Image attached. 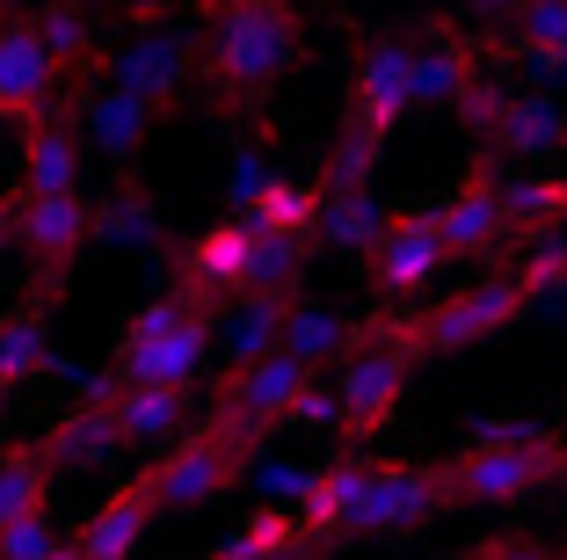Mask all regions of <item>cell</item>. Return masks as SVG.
I'll list each match as a JSON object with an SVG mask.
<instances>
[{"label": "cell", "mask_w": 567, "mask_h": 560, "mask_svg": "<svg viewBox=\"0 0 567 560\" xmlns=\"http://www.w3.org/2000/svg\"><path fill=\"white\" fill-rule=\"evenodd\" d=\"M306 59V16L291 0H197V73L218 110L255 116Z\"/></svg>", "instance_id": "1"}, {"label": "cell", "mask_w": 567, "mask_h": 560, "mask_svg": "<svg viewBox=\"0 0 567 560\" xmlns=\"http://www.w3.org/2000/svg\"><path fill=\"white\" fill-rule=\"evenodd\" d=\"M415 314H371L350 328V357L334 364V429L342 445H371L393 429L408 400V379H415Z\"/></svg>", "instance_id": "2"}, {"label": "cell", "mask_w": 567, "mask_h": 560, "mask_svg": "<svg viewBox=\"0 0 567 560\" xmlns=\"http://www.w3.org/2000/svg\"><path fill=\"white\" fill-rule=\"evenodd\" d=\"M218 314L197 306L183 292H161L146 298L117 335V357H110V379L117 386H197L204 379V357L218 343Z\"/></svg>", "instance_id": "3"}, {"label": "cell", "mask_w": 567, "mask_h": 560, "mask_svg": "<svg viewBox=\"0 0 567 560\" xmlns=\"http://www.w3.org/2000/svg\"><path fill=\"white\" fill-rule=\"evenodd\" d=\"M306 379H313V371H306L299 357H284V349H269V357H255V364H226V379L212 386V415H204V429L255 459V451L291 422V400H299Z\"/></svg>", "instance_id": "4"}, {"label": "cell", "mask_w": 567, "mask_h": 560, "mask_svg": "<svg viewBox=\"0 0 567 560\" xmlns=\"http://www.w3.org/2000/svg\"><path fill=\"white\" fill-rule=\"evenodd\" d=\"M567 459L560 429H532L517 445H487V451H451L444 459V495L451 510H487V502H524V495L553 488Z\"/></svg>", "instance_id": "5"}, {"label": "cell", "mask_w": 567, "mask_h": 560, "mask_svg": "<svg viewBox=\"0 0 567 560\" xmlns=\"http://www.w3.org/2000/svg\"><path fill=\"white\" fill-rule=\"evenodd\" d=\"M451 110H458V124L473 132V146L495 153V161H553V153H567V110L553 95L473 81Z\"/></svg>", "instance_id": "6"}, {"label": "cell", "mask_w": 567, "mask_h": 560, "mask_svg": "<svg viewBox=\"0 0 567 560\" xmlns=\"http://www.w3.org/2000/svg\"><path fill=\"white\" fill-rule=\"evenodd\" d=\"M451 510L444 495V466L422 459H364V480H357L350 510H342V531L334 539H401V531L430 525V517Z\"/></svg>", "instance_id": "7"}, {"label": "cell", "mask_w": 567, "mask_h": 560, "mask_svg": "<svg viewBox=\"0 0 567 560\" xmlns=\"http://www.w3.org/2000/svg\"><path fill=\"white\" fill-rule=\"evenodd\" d=\"M248 466L255 459H248V451H234L226 437L189 429V437H175V445L138 474V488H146L153 517H161V510H204V502H218V495H234L240 480H248Z\"/></svg>", "instance_id": "8"}, {"label": "cell", "mask_w": 567, "mask_h": 560, "mask_svg": "<svg viewBox=\"0 0 567 560\" xmlns=\"http://www.w3.org/2000/svg\"><path fill=\"white\" fill-rule=\"evenodd\" d=\"M102 81L138 95L153 116H167L197 81V30H175V22H153V30H132V44L102 51Z\"/></svg>", "instance_id": "9"}, {"label": "cell", "mask_w": 567, "mask_h": 560, "mask_svg": "<svg viewBox=\"0 0 567 560\" xmlns=\"http://www.w3.org/2000/svg\"><path fill=\"white\" fill-rule=\"evenodd\" d=\"M357 263H364V292L379 298V306H401V298H415L422 284L444 269L436 212H430V204H401V212H385L379 233H371V247L357 255Z\"/></svg>", "instance_id": "10"}, {"label": "cell", "mask_w": 567, "mask_h": 560, "mask_svg": "<svg viewBox=\"0 0 567 560\" xmlns=\"http://www.w3.org/2000/svg\"><path fill=\"white\" fill-rule=\"evenodd\" d=\"M87 218H95V204L81 190H66V197H22L16 190V247L37 269V306H51V298L66 292V277L81 269Z\"/></svg>", "instance_id": "11"}, {"label": "cell", "mask_w": 567, "mask_h": 560, "mask_svg": "<svg viewBox=\"0 0 567 560\" xmlns=\"http://www.w3.org/2000/svg\"><path fill=\"white\" fill-rule=\"evenodd\" d=\"M524 284L502 269V277H481V284H466V292H451V298H436L430 314H415V349L422 357H458V349H473V343H487V335H502V328H517L524 320Z\"/></svg>", "instance_id": "12"}, {"label": "cell", "mask_w": 567, "mask_h": 560, "mask_svg": "<svg viewBox=\"0 0 567 560\" xmlns=\"http://www.w3.org/2000/svg\"><path fill=\"white\" fill-rule=\"evenodd\" d=\"M66 110H73V132H81V153L110 161L117 175H132V167H138V153L153 146V124H161L138 95H124V88L102 81V67L81 73V95H73Z\"/></svg>", "instance_id": "13"}, {"label": "cell", "mask_w": 567, "mask_h": 560, "mask_svg": "<svg viewBox=\"0 0 567 560\" xmlns=\"http://www.w3.org/2000/svg\"><path fill=\"white\" fill-rule=\"evenodd\" d=\"M436 241H444V263H473V255H495V241H509V218H502V161L495 153H473L466 182L436 204Z\"/></svg>", "instance_id": "14"}, {"label": "cell", "mask_w": 567, "mask_h": 560, "mask_svg": "<svg viewBox=\"0 0 567 560\" xmlns=\"http://www.w3.org/2000/svg\"><path fill=\"white\" fill-rule=\"evenodd\" d=\"M415 110L408 102V37H364L357 44V67H350V110H342V124H357V132H371L385 146V139L401 132V116Z\"/></svg>", "instance_id": "15"}, {"label": "cell", "mask_w": 567, "mask_h": 560, "mask_svg": "<svg viewBox=\"0 0 567 560\" xmlns=\"http://www.w3.org/2000/svg\"><path fill=\"white\" fill-rule=\"evenodd\" d=\"M495 51V37H466V30H444V22H422L415 44H408V102L415 110H436V102H458L473 81H481V59Z\"/></svg>", "instance_id": "16"}, {"label": "cell", "mask_w": 567, "mask_h": 560, "mask_svg": "<svg viewBox=\"0 0 567 560\" xmlns=\"http://www.w3.org/2000/svg\"><path fill=\"white\" fill-rule=\"evenodd\" d=\"M248 247L255 233L240 226V218H218V226H204L197 241L175 255V292L197 298V306H234L240 292H248Z\"/></svg>", "instance_id": "17"}, {"label": "cell", "mask_w": 567, "mask_h": 560, "mask_svg": "<svg viewBox=\"0 0 567 560\" xmlns=\"http://www.w3.org/2000/svg\"><path fill=\"white\" fill-rule=\"evenodd\" d=\"M59 88H66V73L51 67L37 22L8 16V22H0V116L30 124V116H44L51 102H59Z\"/></svg>", "instance_id": "18"}, {"label": "cell", "mask_w": 567, "mask_h": 560, "mask_svg": "<svg viewBox=\"0 0 567 560\" xmlns=\"http://www.w3.org/2000/svg\"><path fill=\"white\" fill-rule=\"evenodd\" d=\"M81 132H73V110L51 102L44 116L22 124V197H66L81 190Z\"/></svg>", "instance_id": "19"}, {"label": "cell", "mask_w": 567, "mask_h": 560, "mask_svg": "<svg viewBox=\"0 0 567 560\" xmlns=\"http://www.w3.org/2000/svg\"><path fill=\"white\" fill-rule=\"evenodd\" d=\"M110 422H117V445L124 451H146V445H175L189 429V408H197V386H117L102 400Z\"/></svg>", "instance_id": "20"}, {"label": "cell", "mask_w": 567, "mask_h": 560, "mask_svg": "<svg viewBox=\"0 0 567 560\" xmlns=\"http://www.w3.org/2000/svg\"><path fill=\"white\" fill-rule=\"evenodd\" d=\"M37 451H44L51 474H87V466H110L124 445H117V422H110L102 400H73V408L37 437Z\"/></svg>", "instance_id": "21"}, {"label": "cell", "mask_w": 567, "mask_h": 560, "mask_svg": "<svg viewBox=\"0 0 567 560\" xmlns=\"http://www.w3.org/2000/svg\"><path fill=\"white\" fill-rule=\"evenodd\" d=\"M87 241L95 247H124V255H153L167 233H161V204H153L146 182L117 175V190H110V197L95 204V218H87Z\"/></svg>", "instance_id": "22"}, {"label": "cell", "mask_w": 567, "mask_h": 560, "mask_svg": "<svg viewBox=\"0 0 567 560\" xmlns=\"http://www.w3.org/2000/svg\"><path fill=\"white\" fill-rule=\"evenodd\" d=\"M146 525H153L146 488H138V480H124V488L110 495L95 517H87L81 539H73V560H132L138 539H146Z\"/></svg>", "instance_id": "23"}, {"label": "cell", "mask_w": 567, "mask_h": 560, "mask_svg": "<svg viewBox=\"0 0 567 560\" xmlns=\"http://www.w3.org/2000/svg\"><path fill=\"white\" fill-rule=\"evenodd\" d=\"M37 37H44L51 67L66 73V81H81V73L102 67V44H95V16H87V0H44L37 8Z\"/></svg>", "instance_id": "24"}, {"label": "cell", "mask_w": 567, "mask_h": 560, "mask_svg": "<svg viewBox=\"0 0 567 560\" xmlns=\"http://www.w3.org/2000/svg\"><path fill=\"white\" fill-rule=\"evenodd\" d=\"M350 328L357 320L350 314H334V306H299V298H291V306H284V357H299L306 371H334V364L350 357Z\"/></svg>", "instance_id": "25"}, {"label": "cell", "mask_w": 567, "mask_h": 560, "mask_svg": "<svg viewBox=\"0 0 567 560\" xmlns=\"http://www.w3.org/2000/svg\"><path fill=\"white\" fill-rule=\"evenodd\" d=\"M357 480H364V451H342L334 466L306 474V488H299V510H291V517L306 525V539H334V531H342V510H350Z\"/></svg>", "instance_id": "26"}, {"label": "cell", "mask_w": 567, "mask_h": 560, "mask_svg": "<svg viewBox=\"0 0 567 560\" xmlns=\"http://www.w3.org/2000/svg\"><path fill=\"white\" fill-rule=\"evenodd\" d=\"M51 371V328L44 306H22V314L0 320V394H22L30 379Z\"/></svg>", "instance_id": "27"}, {"label": "cell", "mask_w": 567, "mask_h": 560, "mask_svg": "<svg viewBox=\"0 0 567 560\" xmlns=\"http://www.w3.org/2000/svg\"><path fill=\"white\" fill-rule=\"evenodd\" d=\"M51 480H59V474L44 466L37 445H0V531L22 525V517H44Z\"/></svg>", "instance_id": "28"}, {"label": "cell", "mask_w": 567, "mask_h": 560, "mask_svg": "<svg viewBox=\"0 0 567 560\" xmlns=\"http://www.w3.org/2000/svg\"><path fill=\"white\" fill-rule=\"evenodd\" d=\"M284 306H291V298L240 292L234 306H226V328H212V335H226V357L234 364H255V357H269V349L284 343Z\"/></svg>", "instance_id": "29"}, {"label": "cell", "mask_w": 567, "mask_h": 560, "mask_svg": "<svg viewBox=\"0 0 567 560\" xmlns=\"http://www.w3.org/2000/svg\"><path fill=\"white\" fill-rule=\"evenodd\" d=\"M509 51L538 73H567V0H524L509 22Z\"/></svg>", "instance_id": "30"}, {"label": "cell", "mask_w": 567, "mask_h": 560, "mask_svg": "<svg viewBox=\"0 0 567 560\" xmlns=\"http://www.w3.org/2000/svg\"><path fill=\"white\" fill-rule=\"evenodd\" d=\"M240 226H255V233H299V241H313V226H320V182H269L262 197L240 212Z\"/></svg>", "instance_id": "31"}, {"label": "cell", "mask_w": 567, "mask_h": 560, "mask_svg": "<svg viewBox=\"0 0 567 560\" xmlns=\"http://www.w3.org/2000/svg\"><path fill=\"white\" fill-rule=\"evenodd\" d=\"M502 218H509V233L567 226V175H517V182H502Z\"/></svg>", "instance_id": "32"}, {"label": "cell", "mask_w": 567, "mask_h": 560, "mask_svg": "<svg viewBox=\"0 0 567 560\" xmlns=\"http://www.w3.org/2000/svg\"><path fill=\"white\" fill-rule=\"evenodd\" d=\"M299 277H306V241H299V233H255V247H248V292L291 298V292H299Z\"/></svg>", "instance_id": "33"}, {"label": "cell", "mask_w": 567, "mask_h": 560, "mask_svg": "<svg viewBox=\"0 0 567 560\" xmlns=\"http://www.w3.org/2000/svg\"><path fill=\"white\" fill-rule=\"evenodd\" d=\"M342 255H364L371 233H379V197L371 190H320V226Z\"/></svg>", "instance_id": "34"}, {"label": "cell", "mask_w": 567, "mask_h": 560, "mask_svg": "<svg viewBox=\"0 0 567 560\" xmlns=\"http://www.w3.org/2000/svg\"><path fill=\"white\" fill-rule=\"evenodd\" d=\"M291 546H313L299 517H291V510H255L248 525L234 531V539L218 546V553H234V560H269V553H291Z\"/></svg>", "instance_id": "35"}, {"label": "cell", "mask_w": 567, "mask_h": 560, "mask_svg": "<svg viewBox=\"0 0 567 560\" xmlns=\"http://www.w3.org/2000/svg\"><path fill=\"white\" fill-rule=\"evenodd\" d=\"M379 161H385V146H379V139H371V132H357V124H342V132H334L328 167H320V190H371Z\"/></svg>", "instance_id": "36"}, {"label": "cell", "mask_w": 567, "mask_h": 560, "mask_svg": "<svg viewBox=\"0 0 567 560\" xmlns=\"http://www.w3.org/2000/svg\"><path fill=\"white\" fill-rule=\"evenodd\" d=\"M0 560H73V539H59L51 517H22L0 531Z\"/></svg>", "instance_id": "37"}, {"label": "cell", "mask_w": 567, "mask_h": 560, "mask_svg": "<svg viewBox=\"0 0 567 560\" xmlns=\"http://www.w3.org/2000/svg\"><path fill=\"white\" fill-rule=\"evenodd\" d=\"M269 182H277V167H269V153H255V146H240L234 153V182H226V204H234V218L248 212L255 197H262Z\"/></svg>", "instance_id": "38"}, {"label": "cell", "mask_w": 567, "mask_h": 560, "mask_svg": "<svg viewBox=\"0 0 567 560\" xmlns=\"http://www.w3.org/2000/svg\"><path fill=\"white\" fill-rule=\"evenodd\" d=\"M291 422H313V429H334V379H328V371H313V379L299 386V400H291Z\"/></svg>", "instance_id": "39"}, {"label": "cell", "mask_w": 567, "mask_h": 560, "mask_svg": "<svg viewBox=\"0 0 567 560\" xmlns=\"http://www.w3.org/2000/svg\"><path fill=\"white\" fill-rule=\"evenodd\" d=\"M538 422H517V415H481V422H466V451H487V445H517V437H532Z\"/></svg>", "instance_id": "40"}, {"label": "cell", "mask_w": 567, "mask_h": 560, "mask_svg": "<svg viewBox=\"0 0 567 560\" xmlns=\"http://www.w3.org/2000/svg\"><path fill=\"white\" fill-rule=\"evenodd\" d=\"M487 553H495V560H567V546L524 539V531H495V539H487Z\"/></svg>", "instance_id": "41"}, {"label": "cell", "mask_w": 567, "mask_h": 560, "mask_svg": "<svg viewBox=\"0 0 567 560\" xmlns=\"http://www.w3.org/2000/svg\"><path fill=\"white\" fill-rule=\"evenodd\" d=\"M110 8H117L132 30H153V22H167L175 8H183V0H110Z\"/></svg>", "instance_id": "42"}, {"label": "cell", "mask_w": 567, "mask_h": 560, "mask_svg": "<svg viewBox=\"0 0 567 560\" xmlns=\"http://www.w3.org/2000/svg\"><path fill=\"white\" fill-rule=\"evenodd\" d=\"M466 16H481V22H517V8L524 0H458Z\"/></svg>", "instance_id": "43"}, {"label": "cell", "mask_w": 567, "mask_h": 560, "mask_svg": "<svg viewBox=\"0 0 567 560\" xmlns=\"http://www.w3.org/2000/svg\"><path fill=\"white\" fill-rule=\"evenodd\" d=\"M16 241V197H0V247Z\"/></svg>", "instance_id": "44"}, {"label": "cell", "mask_w": 567, "mask_h": 560, "mask_svg": "<svg viewBox=\"0 0 567 560\" xmlns=\"http://www.w3.org/2000/svg\"><path fill=\"white\" fill-rule=\"evenodd\" d=\"M458 560H495V553H487V539H473V546H466V553H458Z\"/></svg>", "instance_id": "45"}, {"label": "cell", "mask_w": 567, "mask_h": 560, "mask_svg": "<svg viewBox=\"0 0 567 560\" xmlns=\"http://www.w3.org/2000/svg\"><path fill=\"white\" fill-rule=\"evenodd\" d=\"M8 400H16V394H0V429H8Z\"/></svg>", "instance_id": "46"}, {"label": "cell", "mask_w": 567, "mask_h": 560, "mask_svg": "<svg viewBox=\"0 0 567 560\" xmlns=\"http://www.w3.org/2000/svg\"><path fill=\"white\" fill-rule=\"evenodd\" d=\"M212 560H234V553H212Z\"/></svg>", "instance_id": "47"}, {"label": "cell", "mask_w": 567, "mask_h": 560, "mask_svg": "<svg viewBox=\"0 0 567 560\" xmlns=\"http://www.w3.org/2000/svg\"><path fill=\"white\" fill-rule=\"evenodd\" d=\"M560 480H567V459H560Z\"/></svg>", "instance_id": "48"}]
</instances>
